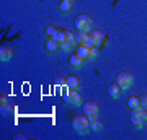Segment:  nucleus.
<instances>
[{"instance_id":"nucleus-1","label":"nucleus","mask_w":147,"mask_h":140,"mask_svg":"<svg viewBox=\"0 0 147 140\" xmlns=\"http://www.w3.org/2000/svg\"><path fill=\"white\" fill-rule=\"evenodd\" d=\"M72 129L77 132V134H85L90 130V117L87 114H77L72 117Z\"/></svg>"},{"instance_id":"nucleus-2","label":"nucleus","mask_w":147,"mask_h":140,"mask_svg":"<svg viewBox=\"0 0 147 140\" xmlns=\"http://www.w3.org/2000/svg\"><path fill=\"white\" fill-rule=\"evenodd\" d=\"M146 122H147V111L146 109L142 108V106L132 109L131 111V124L134 127H142Z\"/></svg>"},{"instance_id":"nucleus-3","label":"nucleus","mask_w":147,"mask_h":140,"mask_svg":"<svg viewBox=\"0 0 147 140\" xmlns=\"http://www.w3.org/2000/svg\"><path fill=\"white\" fill-rule=\"evenodd\" d=\"M64 103L69 104V106H80L82 104V96L75 88H67L62 94Z\"/></svg>"},{"instance_id":"nucleus-4","label":"nucleus","mask_w":147,"mask_h":140,"mask_svg":"<svg viewBox=\"0 0 147 140\" xmlns=\"http://www.w3.org/2000/svg\"><path fill=\"white\" fill-rule=\"evenodd\" d=\"M74 25H75V28H77L79 31H87V33H88L90 26H92V18H90L88 15L82 13V15L75 16V21H74Z\"/></svg>"},{"instance_id":"nucleus-5","label":"nucleus","mask_w":147,"mask_h":140,"mask_svg":"<svg viewBox=\"0 0 147 140\" xmlns=\"http://www.w3.org/2000/svg\"><path fill=\"white\" fill-rule=\"evenodd\" d=\"M116 83L121 86L123 91H126V90L131 88V85H132V75L129 72H119L118 77H116Z\"/></svg>"},{"instance_id":"nucleus-6","label":"nucleus","mask_w":147,"mask_h":140,"mask_svg":"<svg viewBox=\"0 0 147 140\" xmlns=\"http://www.w3.org/2000/svg\"><path fill=\"white\" fill-rule=\"evenodd\" d=\"M84 114H87L88 117L98 116V104H96V101H85L84 103Z\"/></svg>"},{"instance_id":"nucleus-7","label":"nucleus","mask_w":147,"mask_h":140,"mask_svg":"<svg viewBox=\"0 0 147 140\" xmlns=\"http://www.w3.org/2000/svg\"><path fill=\"white\" fill-rule=\"evenodd\" d=\"M90 38H92V42H93V46H95V47H101V46H103V44L106 42V39H108L105 33L98 31V29L92 33V34H90Z\"/></svg>"},{"instance_id":"nucleus-8","label":"nucleus","mask_w":147,"mask_h":140,"mask_svg":"<svg viewBox=\"0 0 147 140\" xmlns=\"http://www.w3.org/2000/svg\"><path fill=\"white\" fill-rule=\"evenodd\" d=\"M67 64H69V65H70L72 68H80V67H82V65L85 64V59H84V57H80L79 54L75 52V54H70V56H69Z\"/></svg>"},{"instance_id":"nucleus-9","label":"nucleus","mask_w":147,"mask_h":140,"mask_svg":"<svg viewBox=\"0 0 147 140\" xmlns=\"http://www.w3.org/2000/svg\"><path fill=\"white\" fill-rule=\"evenodd\" d=\"M44 47H46V52L56 54V52H59V49H61V44H59L57 41H54L53 38H47L46 42H44Z\"/></svg>"},{"instance_id":"nucleus-10","label":"nucleus","mask_w":147,"mask_h":140,"mask_svg":"<svg viewBox=\"0 0 147 140\" xmlns=\"http://www.w3.org/2000/svg\"><path fill=\"white\" fill-rule=\"evenodd\" d=\"M106 93H108V96H111V98H119L121 93H123V90H121V86L118 85V83H113V85H110L108 86V90H106Z\"/></svg>"},{"instance_id":"nucleus-11","label":"nucleus","mask_w":147,"mask_h":140,"mask_svg":"<svg viewBox=\"0 0 147 140\" xmlns=\"http://www.w3.org/2000/svg\"><path fill=\"white\" fill-rule=\"evenodd\" d=\"M65 86H67V88L79 90V86H80L79 77H77V75H69V77H65Z\"/></svg>"},{"instance_id":"nucleus-12","label":"nucleus","mask_w":147,"mask_h":140,"mask_svg":"<svg viewBox=\"0 0 147 140\" xmlns=\"http://www.w3.org/2000/svg\"><path fill=\"white\" fill-rule=\"evenodd\" d=\"M57 8H59V11L61 13H69V11L72 10V0H61L59 2V5H57Z\"/></svg>"},{"instance_id":"nucleus-13","label":"nucleus","mask_w":147,"mask_h":140,"mask_svg":"<svg viewBox=\"0 0 147 140\" xmlns=\"http://www.w3.org/2000/svg\"><path fill=\"white\" fill-rule=\"evenodd\" d=\"M10 59H11V51L7 46H2L0 47V60H2V62H7V60H10Z\"/></svg>"},{"instance_id":"nucleus-14","label":"nucleus","mask_w":147,"mask_h":140,"mask_svg":"<svg viewBox=\"0 0 147 140\" xmlns=\"http://www.w3.org/2000/svg\"><path fill=\"white\" fill-rule=\"evenodd\" d=\"M141 106V98H137V96H129L127 98V108L131 109H136V108H139Z\"/></svg>"},{"instance_id":"nucleus-15","label":"nucleus","mask_w":147,"mask_h":140,"mask_svg":"<svg viewBox=\"0 0 147 140\" xmlns=\"http://www.w3.org/2000/svg\"><path fill=\"white\" fill-rule=\"evenodd\" d=\"M77 54H79L80 57H84L85 60H87V59H88V46H85V44H79V46H77Z\"/></svg>"},{"instance_id":"nucleus-16","label":"nucleus","mask_w":147,"mask_h":140,"mask_svg":"<svg viewBox=\"0 0 147 140\" xmlns=\"http://www.w3.org/2000/svg\"><path fill=\"white\" fill-rule=\"evenodd\" d=\"M90 127H92V129H93L95 132H100L103 125H101V122L98 121V117L95 116V117H90Z\"/></svg>"},{"instance_id":"nucleus-17","label":"nucleus","mask_w":147,"mask_h":140,"mask_svg":"<svg viewBox=\"0 0 147 140\" xmlns=\"http://www.w3.org/2000/svg\"><path fill=\"white\" fill-rule=\"evenodd\" d=\"M54 41H57L59 44H62L64 41H65V29H57L56 31V34L53 36Z\"/></svg>"},{"instance_id":"nucleus-18","label":"nucleus","mask_w":147,"mask_h":140,"mask_svg":"<svg viewBox=\"0 0 147 140\" xmlns=\"http://www.w3.org/2000/svg\"><path fill=\"white\" fill-rule=\"evenodd\" d=\"M56 31H57L56 25H47L46 26V38H53L56 34Z\"/></svg>"},{"instance_id":"nucleus-19","label":"nucleus","mask_w":147,"mask_h":140,"mask_svg":"<svg viewBox=\"0 0 147 140\" xmlns=\"http://www.w3.org/2000/svg\"><path fill=\"white\" fill-rule=\"evenodd\" d=\"M74 47V42H70V41H64L62 44H61V49L62 51H69V49H72Z\"/></svg>"},{"instance_id":"nucleus-20","label":"nucleus","mask_w":147,"mask_h":140,"mask_svg":"<svg viewBox=\"0 0 147 140\" xmlns=\"http://www.w3.org/2000/svg\"><path fill=\"white\" fill-rule=\"evenodd\" d=\"M96 52H98V47L90 46V47H88V59H93L95 56H96Z\"/></svg>"},{"instance_id":"nucleus-21","label":"nucleus","mask_w":147,"mask_h":140,"mask_svg":"<svg viewBox=\"0 0 147 140\" xmlns=\"http://www.w3.org/2000/svg\"><path fill=\"white\" fill-rule=\"evenodd\" d=\"M141 106H147V96L141 98Z\"/></svg>"},{"instance_id":"nucleus-22","label":"nucleus","mask_w":147,"mask_h":140,"mask_svg":"<svg viewBox=\"0 0 147 140\" xmlns=\"http://www.w3.org/2000/svg\"><path fill=\"white\" fill-rule=\"evenodd\" d=\"M15 139H25V135H21V134H16V135H15Z\"/></svg>"}]
</instances>
